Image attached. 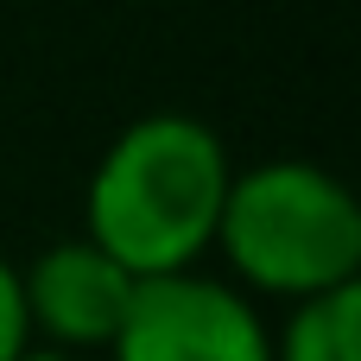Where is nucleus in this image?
<instances>
[{
	"label": "nucleus",
	"instance_id": "nucleus-5",
	"mask_svg": "<svg viewBox=\"0 0 361 361\" xmlns=\"http://www.w3.org/2000/svg\"><path fill=\"white\" fill-rule=\"evenodd\" d=\"M273 361H361V286L292 305L286 330L273 336Z\"/></svg>",
	"mask_w": 361,
	"mask_h": 361
},
{
	"label": "nucleus",
	"instance_id": "nucleus-2",
	"mask_svg": "<svg viewBox=\"0 0 361 361\" xmlns=\"http://www.w3.org/2000/svg\"><path fill=\"white\" fill-rule=\"evenodd\" d=\"M216 247L228 254L235 279L267 298L311 305L361 286V209L349 184L311 159L235 171Z\"/></svg>",
	"mask_w": 361,
	"mask_h": 361
},
{
	"label": "nucleus",
	"instance_id": "nucleus-6",
	"mask_svg": "<svg viewBox=\"0 0 361 361\" xmlns=\"http://www.w3.org/2000/svg\"><path fill=\"white\" fill-rule=\"evenodd\" d=\"M32 349V330H25V298H19V267L0 254V361H19Z\"/></svg>",
	"mask_w": 361,
	"mask_h": 361
},
{
	"label": "nucleus",
	"instance_id": "nucleus-1",
	"mask_svg": "<svg viewBox=\"0 0 361 361\" xmlns=\"http://www.w3.org/2000/svg\"><path fill=\"white\" fill-rule=\"evenodd\" d=\"M235 165L209 121L140 114L95 159L82 190V241L133 279H178L216 247Z\"/></svg>",
	"mask_w": 361,
	"mask_h": 361
},
{
	"label": "nucleus",
	"instance_id": "nucleus-7",
	"mask_svg": "<svg viewBox=\"0 0 361 361\" xmlns=\"http://www.w3.org/2000/svg\"><path fill=\"white\" fill-rule=\"evenodd\" d=\"M19 361H82V355H63V349H25Z\"/></svg>",
	"mask_w": 361,
	"mask_h": 361
},
{
	"label": "nucleus",
	"instance_id": "nucleus-4",
	"mask_svg": "<svg viewBox=\"0 0 361 361\" xmlns=\"http://www.w3.org/2000/svg\"><path fill=\"white\" fill-rule=\"evenodd\" d=\"M140 279L121 273L102 247H89L82 235L76 241H57L44 247L25 273H19V298H25V330L44 336V349H63V355H82V349H114L121 324H127V305H133Z\"/></svg>",
	"mask_w": 361,
	"mask_h": 361
},
{
	"label": "nucleus",
	"instance_id": "nucleus-3",
	"mask_svg": "<svg viewBox=\"0 0 361 361\" xmlns=\"http://www.w3.org/2000/svg\"><path fill=\"white\" fill-rule=\"evenodd\" d=\"M108 355L114 361H273V330L247 292L203 279V273H178V279H140Z\"/></svg>",
	"mask_w": 361,
	"mask_h": 361
}]
</instances>
